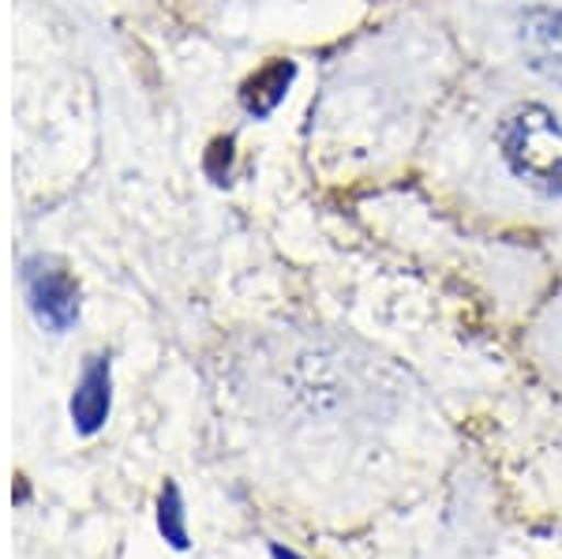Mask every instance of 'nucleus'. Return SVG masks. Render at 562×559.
Returning a JSON list of instances; mask_svg holds the SVG:
<instances>
[{"label": "nucleus", "mask_w": 562, "mask_h": 559, "mask_svg": "<svg viewBox=\"0 0 562 559\" xmlns=\"http://www.w3.org/2000/svg\"><path fill=\"white\" fill-rule=\"evenodd\" d=\"M495 147L503 155L506 169L525 180L532 192L555 195L562 192V124L543 105H514L498 121Z\"/></svg>", "instance_id": "nucleus-1"}, {"label": "nucleus", "mask_w": 562, "mask_h": 559, "mask_svg": "<svg viewBox=\"0 0 562 559\" xmlns=\"http://www.w3.org/2000/svg\"><path fill=\"white\" fill-rule=\"evenodd\" d=\"M23 293L34 323L49 335H65L79 323V286L53 259H26L23 264Z\"/></svg>", "instance_id": "nucleus-2"}, {"label": "nucleus", "mask_w": 562, "mask_h": 559, "mask_svg": "<svg viewBox=\"0 0 562 559\" xmlns=\"http://www.w3.org/2000/svg\"><path fill=\"white\" fill-rule=\"evenodd\" d=\"M68 413H71V428L83 439L98 436L105 428L109 413H113V365H109V357L102 354L87 357L76 391H71Z\"/></svg>", "instance_id": "nucleus-3"}, {"label": "nucleus", "mask_w": 562, "mask_h": 559, "mask_svg": "<svg viewBox=\"0 0 562 559\" xmlns=\"http://www.w3.org/2000/svg\"><path fill=\"white\" fill-rule=\"evenodd\" d=\"M521 49L537 71H562V8H529L521 15Z\"/></svg>", "instance_id": "nucleus-4"}, {"label": "nucleus", "mask_w": 562, "mask_h": 559, "mask_svg": "<svg viewBox=\"0 0 562 559\" xmlns=\"http://www.w3.org/2000/svg\"><path fill=\"white\" fill-rule=\"evenodd\" d=\"M293 76H296V68L289 65V60H274V65H267L262 71H256V76H251L248 83H244V90H240L244 110L256 113V116L274 113L278 105H281V98L289 94V83H293Z\"/></svg>", "instance_id": "nucleus-5"}, {"label": "nucleus", "mask_w": 562, "mask_h": 559, "mask_svg": "<svg viewBox=\"0 0 562 559\" xmlns=\"http://www.w3.org/2000/svg\"><path fill=\"white\" fill-rule=\"evenodd\" d=\"M158 534L173 552H188L192 537H188V511H184V495H180L177 481H166V489L158 495Z\"/></svg>", "instance_id": "nucleus-6"}, {"label": "nucleus", "mask_w": 562, "mask_h": 559, "mask_svg": "<svg viewBox=\"0 0 562 559\" xmlns=\"http://www.w3.org/2000/svg\"><path fill=\"white\" fill-rule=\"evenodd\" d=\"M540 360L548 368V376L555 380V387L562 391V309H555L548 320L540 323Z\"/></svg>", "instance_id": "nucleus-7"}, {"label": "nucleus", "mask_w": 562, "mask_h": 559, "mask_svg": "<svg viewBox=\"0 0 562 559\" xmlns=\"http://www.w3.org/2000/svg\"><path fill=\"white\" fill-rule=\"evenodd\" d=\"M270 556H274V559H304V556H296L293 548H281V545L270 548Z\"/></svg>", "instance_id": "nucleus-8"}]
</instances>
